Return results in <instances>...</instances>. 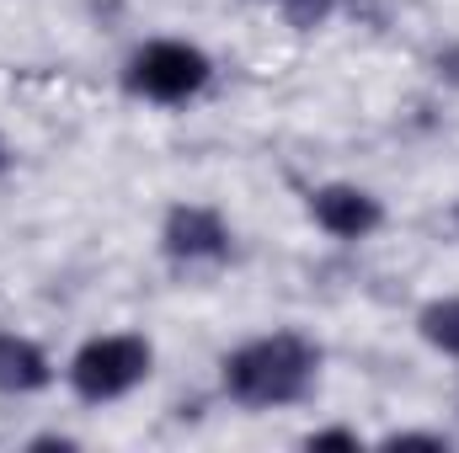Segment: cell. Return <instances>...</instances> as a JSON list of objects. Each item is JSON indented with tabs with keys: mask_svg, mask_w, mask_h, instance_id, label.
<instances>
[{
	"mask_svg": "<svg viewBox=\"0 0 459 453\" xmlns=\"http://www.w3.org/2000/svg\"><path fill=\"white\" fill-rule=\"evenodd\" d=\"M225 395L246 411H273V406H294L316 389L321 379V346L299 331H273L246 346H235L225 363Z\"/></svg>",
	"mask_w": 459,
	"mask_h": 453,
	"instance_id": "1",
	"label": "cell"
},
{
	"mask_svg": "<svg viewBox=\"0 0 459 453\" xmlns=\"http://www.w3.org/2000/svg\"><path fill=\"white\" fill-rule=\"evenodd\" d=\"M214 64L198 43H182V38H155L144 43L128 70H123V86L144 102H160V107H177V102H193L204 86H209Z\"/></svg>",
	"mask_w": 459,
	"mask_h": 453,
	"instance_id": "2",
	"label": "cell"
},
{
	"mask_svg": "<svg viewBox=\"0 0 459 453\" xmlns=\"http://www.w3.org/2000/svg\"><path fill=\"white\" fill-rule=\"evenodd\" d=\"M150 363H155V346L144 337H91L70 357L65 379L86 406H108L150 379Z\"/></svg>",
	"mask_w": 459,
	"mask_h": 453,
	"instance_id": "3",
	"label": "cell"
},
{
	"mask_svg": "<svg viewBox=\"0 0 459 453\" xmlns=\"http://www.w3.org/2000/svg\"><path fill=\"white\" fill-rule=\"evenodd\" d=\"M160 251L177 267H220L230 256V225L204 203H177L160 225Z\"/></svg>",
	"mask_w": 459,
	"mask_h": 453,
	"instance_id": "4",
	"label": "cell"
},
{
	"mask_svg": "<svg viewBox=\"0 0 459 453\" xmlns=\"http://www.w3.org/2000/svg\"><path fill=\"white\" fill-rule=\"evenodd\" d=\"M310 219L326 229L332 240H368L374 229L385 225V209L374 192L352 187V182H326L310 192Z\"/></svg>",
	"mask_w": 459,
	"mask_h": 453,
	"instance_id": "5",
	"label": "cell"
},
{
	"mask_svg": "<svg viewBox=\"0 0 459 453\" xmlns=\"http://www.w3.org/2000/svg\"><path fill=\"white\" fill-rule=\"evenodd\" d=\"M54 384V363L38 341L0 331V395H38Z\"/></svg>",
	"mask_w": 459,
	"mask_h": 453,
	"instance_id": "6",
	"label": "cell"
},
{
	"mask_svg": "<svg viewBox=\"0 0 459 453\" xmlns=\"http://www.w3.org/2000/svg\"><path fill=\"white\" fill-rule=\"evenodd\" d=\"M417 337L428 341L433 352H444V357L459 363V294L455 299H433V304L417 310Z\"/></svg>",
	"mask_w": 459,
	"mask_h": 453,
	"instance_id": "7",
	"label": "cell"
},
{
	"mask_svg": "<svg viewBox=\"0 0 459 453\" xmlns=\"http://www.w3.org/2000/svg\"><path fill=\"white\" fill-rule=\"evenodd\" d=\"M278 11H283V21L289 27H299V32H316V27H326V16L337 11V0H273Z\"/></svg>",
	"mask_w": 459,
	"mask_h": 453,
	"instance_id": "8",
	"label": "cell"
},
{
	"mask_svg": "<svg viewBox=\"0 0 459 453\" xmlns=\"http://www.w3.org/2000/svg\"><path fill=\"white\" fill-rule=\"evenodd\" d=\"M305 449H358V432H347V427H326V432H310Z\"/></svg>",
	"mask_w": 459,
	"mask_h": 453,
	"instance_id": "9",
	"label": "cell"
},
{
	"mask_svg": "<svg viewBox=\"0 0 459 453\" xmlns=\"http://www.w3.org/2000/svg\"><path fill=\"white\" fill-rule=\"evenodd\" d=\"M433 70H438V75H444L449 86H459V48H444V54L433 59Z\"/></svg>",
	"mask_w": 459,
	"mask_h": 453,
	"instance_id": "10",
	"label": "cell"
},
{
	"mask_svg": "<svg viewBox=\"0 0 459 453\" xmlns=\"http://www.w3.org/2000/svg\"><path fill=\"white\" fill-rule=\"evenodd\" d=\"M5 166H11V144L0 139V176H5Z\"/></svg>",
	"mask_w": 459,
	"mask_h": 453,
	"instance_id": "11",
	"label": "cell"
},
{
	"mask_svg": "<svg viewBox=\"0 0 459 453\" xmlns=\"http://www.w3.org/2000/svg\"><path fill=\"white\" fill-rule=\"evenodd\" d=\"M455 229H459V203H455Z\"/></svg>",
	"mask_w": 459,
	"mask_h": 453,
	"instance_id": "12",
	"label": "cell"
}]
</instances>
